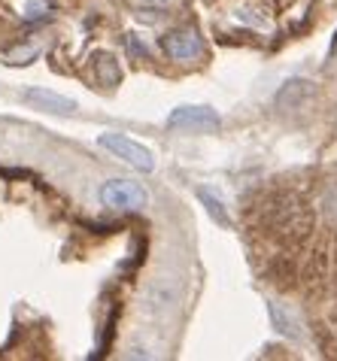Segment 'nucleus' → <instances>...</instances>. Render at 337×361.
<instances>
[{
  "mask_svg": "<svg viewBox=\"0 0 337 361\" xmlns=\"http://www.w3.org/2000/svg\"><path fill=\"white\" fill-rule=\"evenodd\" d=\"M97 143H101L106 152H113L116 158H122L125 164H131L134 170H140V173H152L155 170V155L146 149L143 143H137L128 134H116V131H106L97 137Z\"/></svg>",
  "mask_w": 337,
  "mask_h": 361,
  "instance_id": "1",
  "label": "nucleus"
},
{
  "mask_svg": "<svg viewBox=\"0 0 337 361\" xmlns=\"http://www.w3.org/2000/svg\"><path fill=\"white\" fill-rule=\"evenodd\" d=\"M101 204L113 207V209H146L149 207V192L140 183H131V179H110V183L101 185Z\"/></svg>",
  "mask_w": 337,
  "mask_h": 361,
  "instance_id": "2",
  "label": "nucleus"
},
{
  "mask_svg": "<svg viewBox=\"0 0 337 361\" xmlns=\"http://www.w3.org/2000/svg\"><path fill=\"white\" fill-rule=\"evenodd\" d=\"M222 118L213 106H204V104H185V106H176L171 116H167V128H176V131H195V134H210V131H219Z\"/></svg>",
  "mask_w": 337,
  "mask_h": 361,
  "instance_id": "3",
  "label": "nucleus"
},
{
  "mask_svg": "<svg viewBox=\"0 0 337 361\" xmlns=\"http://www.w3.org/2000/svg\"><path fill=\"white\" fill-rule=\"evenodd\" d=\"M164 52L176 58V61H192V58L204 55V43L197 31H173L164 37Z\"/></svg>",
  "mask_w": 337,
  "mask_h": 361,
  "instance_id": "4",
  "label": "nucleus"
},
{
  "mask_svg": "<svg viewBox=\"0 0 337 361\" xmlns=\"http://www.w3.org/2000/svg\"><path fill=\"white\" fill-rule=\"evenodd\" d=\"M22 97H25V104L43 109V113H58V116L76 113V100L58 94V92H49V88H27Z\"/></svg>",
  "mask_w": 337,
  "mask_h": 361,
  "instance_id": "5",
  "label": "nucleus"
},
{
  "mask_svg": "<svg viewBox=\"0 0 337 361\" xmlns=\"http://www.w3.org/2000/svg\"><path fill=\"white\" fill-rule=\"evenodd\" d=\"M267 313H271V322H274V328L280 331L283 337H292V340H301L304 337L298 316H295L289 307H283L280 300H271V304H267Z\"/></svg>",
  "mask_w": 337,
  "mask_h": 361,
  "instance_id": "6",
  "label": "nucleus"
},
{
  "mask_svg": "<svg viewBox=\"0 0 337 361\" xmlns=\"http://www.w3.org/2000/svg\"><path fill=\"white\" fill-rule=\"evenodd\" d=\"M197 197L204 200V207H207V213L213 216V222H219L222 228H231V216H228L225 204H222V200L210 192V188H201V192H197Z\"/></svg>",
  "mask_w": 337,
  "mask_h": 361,
  "instance_id": "7",
  "label": "nucleus"
},
{
  "mask_svg": "<svg viewBox=\"0 0 337 361\" xmlns=\"http://www.w3.org/2000/svg\"><path fill=\"white\" fill-rule=\"evenodd\" d=\"M118 64H116V58L113 55H101L97 58V79H101L104 85H116L118 82Z\"/></svg>",
  "mask_w": 337,
  "mask_h": 361,
  "instance_id": "8",
  "label": "nucleus"
},
{
  "mask_svg": "<svg viewBox=\"0 0 337 361\" xmlns=\"http://www.w3.org/2000/svg\"><path fill=\"white\" fill-rule=\"evenodd\" d=\"M252 13V9H237V22H250V25H259V27H264L267 22H264V18H255V16H250Z\"/></svg>",
  "mask_w": 337,
  "mask_h": 361,
  "instance_id": "9",
  "label": "nucleus"
},
{
  "mask_svg": "<svg viewBox=\"0 0 337 361\" xmlns=\"http://www.w3.org/2000/svg\"><path fill=\"white\" fill-rule=\"evenodd\" d=\"M46 9H49V6L43 4V0H31V4H27V13H25V16H27V18H37V16H43Z\"/></svg>",
  "mask_w": 337,
  "mask_h": 361,
  "instance_id": "10",
  "label": "nucleus"
}]
</instances>
